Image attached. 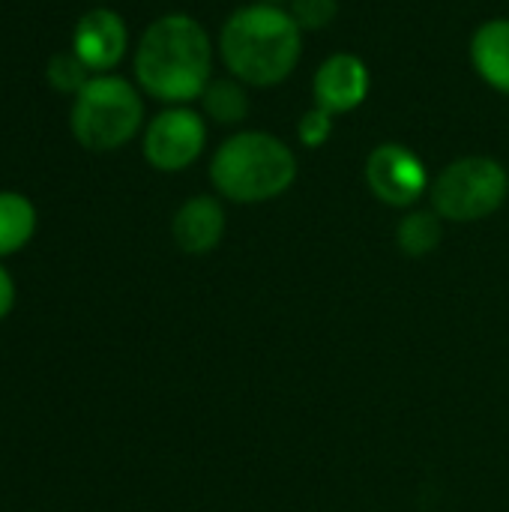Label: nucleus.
Segmentation results:
<instances>
[{
  "mask_svg": "<svg viewBox=\"0 0 509 512\" xmlns=\"http://www.w3.org/2000/svg\"><path fill=\"white\" fill-rule=\"evenodd\" d=\"M210 66V36L189 15H162L144 30L135 51V75L141 87L165 102H189L204 96Z\"/></svg>",
  "mask_w": 509,
  "mask_h": 512,
  "instance_id": "nucleus-1",
  "label": "nucleus"
},
{
  "mask_svg": "<svg viewBox=\"0 0 509 512\" xmlns=\"http://www.w3.org/2000/svg\"><path fill=\"white\" fill-rule=\"evenodd\" d=\"M219 51L237 78L255 87H270L294 72L303 39L291 12L273 3H255L237 9L225 21Z\"/></svg>",
  "mask_w": 509,
  "mask_h": 512,
  "instance_id": "nucleus-2",
  "label": "nucleus"
},
{
  "mask_svg": "<svg viewBox=\"0 0 509 512\" xmlns=\"http://www.w3.org/2000/svg\"><path fill=\"white\" fill-rule=\"evenodd\" d=\"M297 177V159L285 141L267 132L231 135L210 162L213 186L237 201L258 204L282 195Z\"/></svg>",
  "mask_w": 509,
  "mask_h": 512,
  "instance_id": "nucleus-3",
  "label": "nucleus"
},
{
  "mask_svg": "<svg viewBox=\"0 0 509 512\" xmlns=\"http://www.w3.org/2000/svg\"><path fill=\"white\" fill-rule=\"evenodd\" d=\"M144 105L135 87L117 75H96L72 105V132L87 150H117L141 126Z\"/></svg>",
  "mask_w": 509,
  "mask_h": 512,
  "instance_id": "nucleus-4",
  "label": "nucleus"
},
{
  "mask_svg": "<svg viewBox=\"0 0 509 512\" xmlns=\"http://www.w3.org/2000/svg\"><path fill=\"white\" fill-rule=\"evenodd\" d=\"M509 192L504 165L492 156H465L450 162L435 186L432 201L438 216L453 222H477L492 216Z\"/></svg>",
  "mask_w": 509,
  "mask_h": 512,
  "instance_id": "nucleus-5",
  "label": "nucleus"
},
{
  "mask_svg": "<svg viewBox=\"0 0 509 512\" xmlns=\"http://www.w3.org/2000/svg\"><path fill=\"white\" fill-rule=\"evenodd\" d=\"M204 141V120L189 108H171L150 120L144 135V156L159 171H183L201 156Z\"/></svg>",
  "mask_w": 509,
  "mask_h": 512,
  "instance_id": "nucleus-6",
  "label": "nucleus"
},
{
  "mask_svg": "<svg viewBox=\"0 0 509 512\" xmlns=\"http://www.w3.org/2000/svg\"><path fill=\"white\" fill-rule=\"evenodd\" d=\"M366 183L375 192V198H381L384 204L408 207L423 195L429 174H426V165L420 162V156L414 150H408L405 144L387 141L369 153Z\"/></svg>",
  "mask_w": 509,
  "mask_h": 512,
  "instance_id": "nucleus-7",
  "label": "nucleus"
},
{
  "mask_svg": "<svg viewBox=\"0 0 509 512\" xmlns=\"http://www.w3.org/2000/svg\"><path fill=\"white\" fill-rule=\"evenodd\" d=\"M312 90L318 108L330 114L354 111L369 93V69L357 54H333L315 72Z\"/></svg>",
  "mask_w": 509,
  "mask_h": 512,
  "instance_id": "nucleus-8",
  "label": "nucleus"
},
{
  "mask_svg": "<svg viewBox=\"0 0 509 512\" xmlns=\"http://www.w3.org/2000/svg\"><path fill=\"white\" fill-rule=\"evenodd\" d=\"M72 51L84 60L87 69H111L126 51V24L111 9L87 12L72 36Z\"/></svg>",
  "mask_w": 509,
  "mask_h": 512,
  "instance_id": "nucleus-9",
  "label": "nucleus"
},
{
  "mask_svg": "<svg viewBox=\"0 0 509 512\" xmlns=\"http://www.w3.org/2000/svg\"><path fill=\"white\" fill-rule=\"evenodd\" d=\"M174 243L189 255H204L219 246L225 234V210L216 198H189L174 216Z\"/></svg>",
  "mask_w": 509,
  "mask_h": 512,
  "instance_id": "nucleus-10",
  "label": "nucleus"
},
{
  "mask_svg": "<svg viewBox=\"0 0 509 512\" xmlns=\"http://www.w3.org/2000/svg\"><path fill=\"white\" fill-rule=\"evenodd\" d=\"M474 69L501 93H509V18L486 21L471 39Z\"/></svg>",
  "mask_w": 509,
  "mask_h": 512,
  "instance_id": "nucleus-11",
  "label": "nucleus"
},
{
  "mask_svg": "<svg viewBox=\"0 0 509 512\" xmlns=\"http://www.w3.org/2000/svg\"><path fill=\"white\" fill-rule=\"evenodd\" d=\"M36 231V210L18 192H0V255H12Z\"/></svg>",
  "mask_w": 509,
  "mask_h": 512,
  "instance_id": "nucleus-12",
  "label": "nucleus"
},
{
  "mask_svg": "<svg viewBox=\"0 0 509 512\" xmlns=\"http://www.w3.org/2000/svg\"><path fill=\"white\" fill-rule=\"evenodd\" d=\"M396 240H399V246H402L405 255L423 258V255H429L432 249H438V243H441V219H438L435 213H426V210L408 213V216L399 222Z\"/></svg>",
  "mask_w": 509,
  "mask_h": 512,
  "instance_id": "nucleus-13",
  "label": "nucleus"
},
{
  "mask_svg": "<svg viewBox=\"0 0 509 512\" xmlns=\"http://www.w3.org/2000/svg\"><path fill=\"white\" fill-rule=\"evenodd\" d=\"M204 111L216 120V123H237L246 117L249 111V99L246 90L237 81H210L204 90Z\"/></svg>",
  "mask_w": 509,
  "mask_h": 512,
  "instance_id": "nucleus-14",
  "label": "nucleus"
},
{
  "mask_svg": "<svg viewBox=\"0 0 509 512\" xmlns=\"http://www.w3.org/2000/svg\"><path fill=\"white\" fill-rule=\"evenodd\" d=\"M48 81L60 93H78L90 78H87L84 60L72 51V54H54L51 57V63H48Z\"/></svg>",
  "mask_w": 509,
  "mask_h": 512,
  "instance_id": "nucleus-15",
  "label": "nucleus"
},
{
  "mask_svg": "<svg viewBox=\"0 0 509 512\" xmlns=\"http://www.w3.org/2000/svg\"><path fill=\"white\" fill-rule=\"evenodd\" d=\"M339 12V0H291V18L300 30H321Z\"/></svg>",
  "mask_w": 509,
  "mask_h": 512,
  "instance_id": "nucleus-16",
  "label": "nucleus"
},
{
  "mask_svg": "<svg viewBox=\"0 0 509 512\" xmlns=\"http://www.w3.org/2000/svg\"><path fill=\"white\" fill-rule=\"evenodd\" d=\"M330 132H333V114L318 105L306 111L297 123V135L306 147H321L330 138Z\"/></svg>",
  "mask_w": 509,
  "mask_h": 512,
  "instance_id": "nucleus-17",
  "label": "nucleus"
},
{
  "mask_svg": "<svg viewBox=\"0 0 509 512\" xmlns=\"http://www.w3.org/2000/svg\"><path fill=\"white\" fill-rule=\"evenodd\" d=\"M12 303H15V285H12V279H9V273L0 267V321L9 315V309H12Z\"/></svg>",
  "mask_w": 509,
  "mask_h": 512,
  "instance_id": "nucleus-18",
  "label": "nucleus"
},
{
  "mask_svg": "<svg viewBox=\"0 0 509 512\" xmlns=\"http://www.w3.org/2000/svg\"><path fill=\"white\" fill-rule=\"evenodd\" d=\"M264 3H273V0H264Z\"/></svg>",
  "mask_w": 509,
  "mask_h": 512,
  "instance_id": "nucleus-19",
  "label": "nucleus"
}]
</instances>
